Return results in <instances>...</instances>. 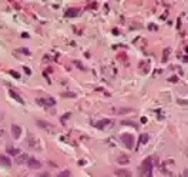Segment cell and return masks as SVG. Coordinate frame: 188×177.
Listing matches in <instances>:
<instances>
[{"label":"cell","mask_w":188,"mask_h":177,"mask_svg":"<svg viewBox=\"0 0 188 177\" xmlns=\"http://www.w3.org/2000/svg\"><path fill=\"white\" fill-rule=\"evenodd\" d=\"M81 14L80 9H76V7H71L69 10H66V17H77Z\"/></svg>","instance_id":"5b68a950"},{"label":"cell","mask_w":188,"mask_h":177,"mask_svg":"<svg viewBox=\"0 0 188 177\" xmlns=\"http://www.w3.org/2000/svg\"><path fill=\"white\" fill-rule=\"evenodd\" d=\"M150 29L151 30H157V26L156 24H150Z\"/></svg>","instance_id":"603a6c76"},{"label":"cell","mask_w":188,"mask_h":177,"mask_svg":"<svg viewBox=\"0 0 188 177\" xmlns=\"http://www.w3.org/2000/svg\"><path fill=\"white\" fill-rule=\"evenodd\" d=\"M23 69H24V71H26V74H30V73H32V71H30V69H29V67H23Z\"/></svg>","instance_id":"7402d4cb"},{"label":"cell","mask_w":188,"mask_h":177,"mask_svg":"<svg viewBox=\"0 0 188 177\" xmlns=\"http://www.w3.org/2000/svg\"><path fill=\"white\" fill-rule=\"evenodd\" d=\"M121 141H123L127 149H133L134 147V136L130 133H124L121 134Z\"/></svg>","instance_id":"7a4b0ae2"},{"label":"cell","mask_w":188,"mask_h":177,"mask_svg":"<svg viewBox=\"0 0 188 177\" xmlns=\"http://www.w3.org/2000/svg\"><path fill=\"white\" fill-rule=\"evenodd\" d=\"M184 176L188 177V169H185V170H184Z\"/></svg>","instance_id":"d4e9b609"},{"label":"cell","mask_w":188,"mask_h":177,"mask_svg":"<svg viewBox=\"0 0 188 177\" xmlns=\"http://www.w3.org/2000/svg\"><path fill=\"white\" fill-rule=\"evenodd\" d=\"M37 103H40L42 106H48V107H51L56 104V100H54L53 97H46V99H37Z\"/></svg>","instance_id":"277c9868"},{"label":"cell","mask_w":188,"mask_h":177,"mask_svg":"<svg viewBox=\"0 0 188 177\" xmlns=\"http://www.w3.org/2000/svg\"><path fill=\"white\" fill-rule=\"evenodd\" d=\"M141 172L143 174H145V177H153V159L148 157V159H145L143 161V164H141Z\"/></svg>","instance_id":"6da1fadb"},{"label":"cell","mask_w":188,"mask_h":177,"mask_svg":"<svg viewBox=\"0 0 188 177\" xmlns=\"http://www.w3.org/2000/svg\"><path fill=\"white\" fill-rule=\"evenodd\" d=\"M37 126H39V127H42V129H46V130H51V131H53V130H54L53 124L47 123V122H43V120H37Z\"/></svg>","instance_id":"ba28073f"},{"label":"cell","mask_w":188,"mask_h":177,"mask_svg":"<svg viewBox=\"0 0 188 177\" xmlns=\"http://www.w3.org/2000/svg\"><path fill=\"white\" fill-rule=\"evenodd\" d=\"M170 81H171V83H177L178 77H177V76H172V77H170Z\"/></svg>","instance_id":"ffe728a7"},{"label":"cell","mask_w":188,"mask_h":177,"mask_svg":"<svg viewBox=\"0 0 188 177\" xmlns=\"http://www.w3.org/2000/svg\"><path fill=\"white\" fill-rule=\"evenodd\" d=\"M148 141V136L147 134H141L140 136V141H138V144H145Z\"/></svg>","instance_id":"4fadbf2b"},{"label":"cell","mask_w":188,"mask_h":177,"mask_svg":"<svg viewBox=\"0 0 188 177\" xmlns=\"http://www.w3.org/2000/svg\"><path fill=\"white\" fill-rule=\"evenodd\" d=\"M67 96H69V97H74L76 94H73V93H63V97H67Z\"/></svg>","instance_id":"44dd1931"},{"label":"cell","mask_w":188,"mask_h":177,"mask_svg":"<svg viewBox=\"0 0 188 177\" xmlns=\"http://www.w3.org/2000/svg\"><path fill=\"white\" fill-rule=\"evenodd\" d=\"M128 161H130L128 156H120L118 157V163H121V164H127Z\"/></svg>","instance_id":"7c38bea8"},{"label":"cell","mask_w":188,"mask_h":177,"mask_svg":"<svg viewBox=\"0 0 188 177\" xmlns=\"http://www.w3.org/2000/svg\"><path fill=\"white\" fill-rule=\"evenodd\" d=\"M40 177H50V176H48V173H42V174H40Z\"/></svg>","instance_id":"cb8c5ba5"},{"label":"cell","mask_w":188,"mask_h":177,"mask_svg":"<svg viewBox=\"0 0 188 177\" xmlns=\"http://www.w3.org/2000/svg\"><path fill=\"white\" fill-rule=\"evenodd\" d=\"M27 164L30 169H34V170H39L40 167H42V163L37 160V159H34V157H29L27 159Z\"/></svg>","instance_id":"3957f363"},{"label":"cell","mask_w":188,"mask_h":177,"mask_svg":"<svg viewBox=\"0 0 188 177\" xmlns=\"http://www.w3.org/2000/svg\"><path fill=\"white\" fill-rule=\"evenodd\" d=\"M57 177H70V172L69 170H63Z\"/></svg>","instance_id":"2e32d148"},{"label":"cell","mask_w":188,"mask_h":177,"mask_svg":"<svg viewBox=\"0 0 188 177\" xmlns=\"http://www.w3.org/2000/svg\"><path fill=\"white\" fill-rule=\"evenodd\" d=\"M11 134H13L14 139H19V137L22 136V127L17 126V124H13V126H11Z\"/></svg>","instance_id":"52a82bcc"},{"label":"cell","mask_w":188,"mask_h":177,"mask_svg":"<svg viewBox=\"0 0 188 177\" xmlns=\"http://www.w3.org/2000/svg\"><path fill=\"white\" fill-rule=\"evenodd\" d=\"M114 174L117 177H131V172L128 169H118V170L114 172Z\"/></svg>","instance_id":"8992f818"},{"label":"cell","mask_w":188,"mask_h":177,"mask_svg":"<svg viewBox=\"0 0 188 177\" xmlns=\"http://www.w3.org/2000/svg\"><path fill=\"white\" fill-rule=\"evenodd\" d=\"M113 122L111 120H108V119H104V120H100V122H97L96 123V127L97 129H104L107 124H111Z\"/></svg>","instance_id":"30bf717a"},{"label":"cell","mask_w":188,"mask_h":177,"mask_svg":"<svg viewBox=\"0 0 188 177\" xmlns=\"http://www.w3.org/2000/svg\"><path fill=\"white\" fill-rule=\"evenodd\" d=\"M9 73H10V74L13 76V77H14V79H20V74H19V73H17V71H14V70H10V71H9Z\"/></svg>","instance_id":"ac0fdd59"},{"label":"cell","mask_w":188,"mask_h":177,"mask_svg":"<svg viewBox=\"0 0 188 177\" xmlns=\"http://www.w3.org/2000/svg\"><path fill=\"white\" fill-rule=\"evenodd\" d=\"M123 126H130V127H137V124L133 123V122H127V120H124L123 122Z\"/></svg>","instance_id":"e0dca14e"},{"label":"cell","mask_w":188,"mask_h":177,"mask_svg":"<svg viewBox=\"0 0 188 177\" xmlns=\"http://www.w3.org/2000/svg\"><path fill=\"white\" fill-rule=\"evenodd\" d=\"M7 153L11 156H16V154H19V150H17L16 147H9V149H7Z\"/></svg>","instance_id":"5bb4252c"},{"label":"cell","mask_w":188,"mask_h":177,"mask_svg":"<svg viewBox=\"0 0 188 177\" xmlns=\"http://www.w3.org/2000/svg\"><path fill=\"white\" fill-rule=\"evenodd\" d=\"M24 159H29V157H27L26 154H22V157H19V159H17V163L20 164V163H23V161H26Z\"/></svg>","instance_id":"d6986e66"},{"label":"cell","mask_w":188,"mask_h":177,"mask_svg":"<svg viewBox=\"0 0 188 177\" xmlns=\"http://www.w3.org/2000/svg\"><path fill=\"white\" fill-rule=\"evenodd\" d=\"M0 164H2V166H5V167H9L11 164V160L7 157V156L0 154Z\"/></svg>","instance_id":"9c48e42d"},{"label":"cell","mask_w":188,"mask_h":177,"mask_svg":"<svg viewBox=\"0 0 188 177\" xmlns=\"http://www.w3.org/2000/svg\"><path fill=\"white\" fill-rule=\"evenodd\" d=\"M168 54H170V47L164 49V54H162V62H167V60H168Z\"/></svg>","instance_id":"9a60e30c"},{"label":"cell","mask_w":188,"mask_h":177,"mask_svg":"<svg viewBox=\"0 0 188 177\" xmlns=\"http://www.w3.org/2000/svg\"><path fill=\"white\" fill-rule=\"evenodd\" d=\"M9 94H10V97H13V99H14L16 102L20 103V104H24V100H23L22 97L19 96V94H17V93H16L14 90H9Z\"/></svg>","instance_id":"8fae6325"}]
</instances>
